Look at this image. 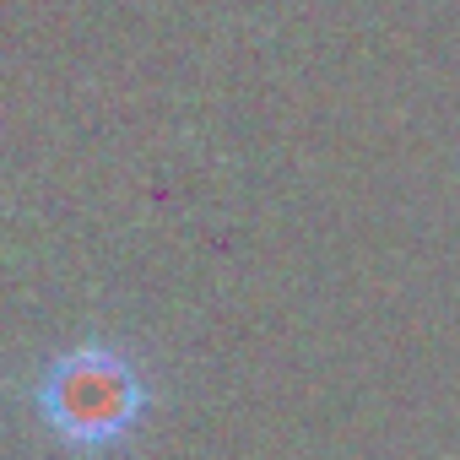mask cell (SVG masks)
<instances>
[{
    "label": "cell",
    "instance_id": "1",
    "mask_svg": "<svg viewBox=\"0 0 460 460\" xmlns=\"http://www.w3.org/2000/svg\"><path fill=\"white\" fill-rule=\"evenodd\" d=\"M44 406L60 433H71L76 444H98V438H114L136 417V379L119 358L82 352L55 368Z\"/></svg>",
    "mask_w": 460,
    "mask_h": 460
}]
</instances>
